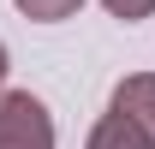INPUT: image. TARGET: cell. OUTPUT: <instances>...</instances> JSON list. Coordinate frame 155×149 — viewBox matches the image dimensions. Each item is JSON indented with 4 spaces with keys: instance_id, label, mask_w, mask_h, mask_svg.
Wrapping results in <instances>:
<instances>
[{
    "instance_id": "obj_1",
    "label": "cell",
    "mask_w": 155,
    "mask_h": 149,
    "mask_svg": "<svg viewBox=\"0 0 155 149\" xmlns=\"http://www.w3.org/2000/svg\"><path fill=\"white\" fill-rule=\"evenodd\" d=\"M0 149H54V113L30 90H0Z\"/></svg>"
},
{
    "instance_id": "obj_2",
    "label": "cell",
    "mask_w": 155,
    "mask_h": 149,
    "mask_svg": "<svg viewBox=\"0 0 155 149\" xmlns=\"http://www.w3.org/2000/svg\"><path fill=\"white\" fill-rule=\"evenodd\" d=\"M84 149H155V131L137 125L131 113L107 108V113L96 119V131H90V143H84Z\"/></svg>"
},
{
    "instance_id": "obj_3",
    "label": "cell",
    "mask_w": 155,
    "mask_h": 149,
    "mask_svg": "<svg viewBox=\"0 0 155 149\" xmlns=\"http://www.w3.org/2000/svg\"><path fill=\"white\" fill-rule=\"evenodd\" d=\"M107 108L131 113L137 125H149V131H155V72H131V78H119V84H114V101H107Z\"/></svg>"
},
{
    "instance_id": "obj_4",
    "label": "cell",
    "mask_w": 155,
    "mask_h": 149,
    "mask_svg": "<svg viewBox=\"0 0 155 149\" xmlns=\"http://www.w3.org/2000/svg\"><path fill=\"white\" fill-rule=\"evenodd\" d=\"M12 6H18L30 24H66L78 6H84V0H12Z\"/></svg>"
},
{
    "instance_id": "obj_5",
    "label": "cell",
    "mask_w": 155,
    "mask_h": 149,
    "mask_svg": "<svg viewBox=\"0 0 155 149\" xmlns=\"http://www.w3.org/2000/svg\"><path fill=\"white\" fill-rule=\"evenodd\" d=\"M101 6H107L119 24H137V18H149V12H155V0H101Z\"/></svg>"
},
{
    "instance_id": "obj_6",
    "label": "cell",
    "mask_w": 155,
    "mask_h": 149,
    "mask_svg": "<svg viewBox=\"0 0 155 149\" xmlns=\"http://www.w3.org/2000/svg\"><path fill=\"white\" fill-rule=\"evenodd\" d=\"M6 72H12V54H6V42H0V90H6Z\"/></svg>"
}]
</instances>
